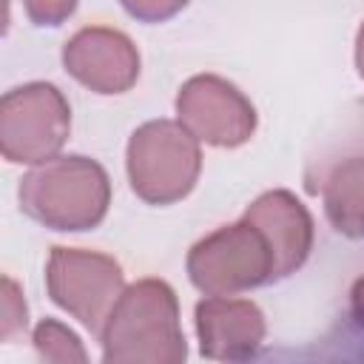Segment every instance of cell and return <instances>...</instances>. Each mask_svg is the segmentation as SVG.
Wrapping results in <instances>:
<instances>
[{"label":"cell","mask_w":364,"mask_h":364,"mask_svg":"<svg viewBox=\"0 0 364 364\" xmlns=\"http://www.w3.org/2000/svg\"><path fill=\"white\" fill-rule=\"evenodd\" d=\"M100 338L105 361L114 364H179L188 353L176 296L159 279H142L125 287Z\"/></svg>","instance_id":"1"},{"label":"cell","mask_w":364,"mask_h":364,"mask_svg":"<svg viewBox=\"0 0 364 364\" xmlns=\"http://www.w3.org/2000/svg\"><path fill=\"white\" fill-rule=\"evenodd\" d=\"M111 182L88 156H57L40 162L20 182V208L54 230H88L102 222Z\"/></svg>","instance_id":"2"},{"label":"cell","mask_w":364,"mask_h":364,"mask_svg":"<svg viewBox=\"0 0 364 364\" xmlns=\"http://www.w3.org/2000/svg\"><path fill=\"white\" fill-rule=\"evenodd\" d=\"M188 276L208 296H233L279 279L276 250L247 213L196 242L188 253Z\"/></svg>","instance_id":"3"},{"label":"cell","mask_w":364,"mask_h":364,"mask_svg":"<svg viewBox=\"0 0 364 364\" xmlns=\"http://www.w3.org/2000/svg\"><path fill=\"white\" fill-rule=\"evenodd\" d=\"M202 168L196 136L171 119H154L128 142V179L148 205H171L191 193Z\"/></svg>","instance_id":"4"},{"label":"cell","mask_w":364,"mask_h":364,"mask_svg":"<svg viewBox=\"0 0 364 364\" xmlns=\"http://www.w3.org/2000/svg\"><path fill=\"white\" fill-rule=\"evenodd\" d=\"M71 108L51 82H28L6 91L0 102V151L9 162L40 165L65 145Z\"/></svg>","instance_id":"5"},{"label":"cell","mask_w":364,"mask_h":364,"mask_svg":"<svg viewBox=\"0 0 364 364\" xmlns=\"http://www.w3.org/2000/svg\"><path fill=\"white\" fill-rule=\"evenodd\" d=\"M46 287L51 301L80 318L91 333L102 330L111 307L125 290L122 270L111 256L80 247H51Z\"/></svg>","instance_id":"6"},{"label":"cell","mask_w":364,"mask_h":364,"mask_svg":"<svg viewBox=\"0 0 364 364\" xmlns=\"http://www.w3.org/2000/svg\"><path fill=\"white\" fill-rule=\"evenodd\" d=\"M179 122L202 142L219 148H236L250 139L256 128V111L247 97L213 74L191 77L176 97Z\"/></svg>","instance_id":"7"},{"label":"cell","mask_w":364,"mask_h":364,"mask_svg":"<svg viewBox=\"0 0 364 364\" xmlns=\"http://www.w3.org/2000/svg\"><path fill=\"white\" fill-rule=\"evenodd\" d=\"M65 71L97 94H122L139 77V54L134 43L105 26L80 28L63 48Z\"/></svg>","instance_id":"8"},{"label":"cell","mask_w":364,"mask_h":364,"mask_svg":"<svg viewBox=\"0 0 364 364\" xmlns=\"http://www.w3.org/2000/svg\"><path fill=\"white\" fill-rule=\"evenodd\" d=\"M196 333L202 355L219 361L250 358L264 338V316L247 299L208 296L196 304Z\"/></svg>","instance_id":"9"},{"label":"cell","mask_w":364,"mask_h":364,"mask_svg":"<svg viewBox=\"0 0 364 364\" xmlns=\"http://www.w3.org/2000/svg\"><path fill=\"white\" fill-rule=\"evenodd\" d=\"M247 216L262 225L267 233L273 250H276V264H279V279L290 276L296 267L304 264L310 247H313V219L307 208L290 193V191H270L259 196L250 208Z\"/></svg>","instance_id":"10"},{"label":"cell","mask_w":364,"mask_h":364,"mask_svg":"<svg viewBox=\"0 0 364 364\" xmlns=\"http://www.w3.org/2000/svg\"><path fill=\"white\" fill-rule=\"evenodd\" d=\"M34 350L40 358L46 361H85V350L80 344V338L60 321L46 318L34 327Z\"/></svg>","instance_id":"11"},{"label":"cell","mask_w":364,"mask_h":364,"mask_svg":"<svg viewBox=\"0 0 364 364\" xmlns=\"http://www.w3.org/2000/svg\"><path fill=\"white\" fill-rule=\"evenodd\" d=\"M23 330H26V301L20 296V287L9 276H3V321H0V336H3V341H11Z\"/></svg>","instance_id":"12"},{"label":"cell","mask_w":364,"mask_h":364,"mask_svg":"<svg viewBox=\"0 0 364 364\" xmlns=\"http://www.w3.org/2000/svg\"><path fill=\"white\" fill-rule=\"evenodd\" d=\"M26 14L34 26H60L77 9V0H23Z\"/></svg>","instance_id":"13"},{"label":"cell","mask_w":364,"mask_h":364,"mask_svg":"<svg viewBox=\"0 0 364 364\" xmlns=\"http://www.w3.org/2000/svg\"><path fill=\"white\" fill-rule=\"evenodd\" d=\"M119 3L125 6L131 17L145 20V23H162L188 6V0H119Z\"/></svg>","instance_id":"14"},{"label":"cell","mask_w":364,"mask_h":364,"mask_svg":"<svg viewBox=\"0 0 364 364\" xmlns=\"http://www.w3.org/2000/svg\"><path fill=\"white\" fill-rule=\"evenodd\" d=\"M353 307H355L358 318L364 321V276L358 279V284H355V290H353Z\"/></svg>","instance_id":"15"},{"label":"cell","mask_w":364,"mask_h":364,"mask_svg":"<svg viewBox=\"0 0 364 364\" xmlns=\"http://www.w3.org/2000/svg\"><path fill=\"white\" fill-rule=\"evenodd\" d=\"M355 63H358V74L364 80V23L358 28V40H355Z\"/></svg>","instance_id":"16"}]
</instances>
